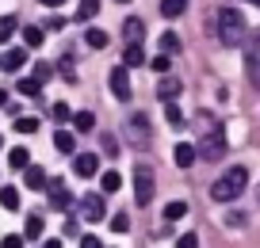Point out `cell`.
Here are the masks:
<instances>
[{
    "instance_id": "obj_1",
    "label": "cell",
    "mask_w": 260,
    "mask_h": 248,
    "mask_svg": "<svg viewBox=\"0 0 260 248\" xmlns=\"http://www.w3.org/2000/svg\"><path fill=\"white\" fill-rule=\"evenodd\" d=\"M214 34H218L222 46H241L245 34H249V23H245V16L237 8H218V16H214Z\"/></svg>"
},
{
    "instance_id": "obj_2",
    "label": "cell",
    "mask_w": 260,
    "mask_h": 248,
    "mask_svg": "<svg viewBox=\"0 0 260 248\" xmlns=\"http://www.w3.org/2000/svg\"><path fill=\"white\" fill-rule=\"evenodd\" d=\"M245 187H249V172H245V164H234L226 176H218L211 184V199L214 202H234V199H241Z\"/></svg>"
},
{
    "instance_id": "obj_3",
    "label": "cell",
    "mask_w": 260,
    "mask_h": 248,
    "mask_svg": "<svg viewBox=\"0 0 260 248\" xmlns=\"http://www.w3.org/2000/svg\"><path fill=\"white\" fill-rule=\"evenodd\" d=\"M203 160H222L226 157V126L222 122H207L203 126V141L195 145Z\"/></svg>"
},
{
    "instance_id": "obj_4",
    "label": "cell",
    "mask_w": 260,
    "mask_h": 248,
    "mask_svg": "<svg viewBox=\"0 0 260 248\" xmlns=\"http://www.w3.org/2000/svg\"><path fill=\"white\" fill-rule=\"evenodd\" d=\"M149 199H153V172H149V164H138L134 168V202L149 206Z\"/></svg>"
},
{
    "instance_id": "obj_5",
    "label": "cell",
    "mask_w": 260,
    "mask_h": 248,
    "mask_svg": "<svg viewBox=\"0 0 260 248\" xmlns=\"http://www.w3.org/2000/svg\"><path fill=\"white\" fill-rule=\"evenodd\" d=\"M122 134H126L130 145H149V134H153V130H149V119H146V115H130Z\"/></svg>"
},
{
    "instance_id": "obj_6",
    "label": "cell",
    "mask_w": 260,
    "mask_h": 248,
    "mask_svg": "<svg viewBox=\"0 0 260 248\" xmlns=\"http://www.w3.org/2000/svg\"><path fill=\"white\" fill-rule=\"evenodd\" d=\"M107 84H111V96L119 99V103H130V96H134V88H130V77H126V69H111V77H107Z\"/></svg>"
},
{
    "instance_id": "obj_7",
    "label": "cell",
    "mask_w": 260,
    "mask_h": 248,
    "mask_svg": "<svg viewBox=\"0 0 260 248\" xmlns=\"http://www.w3.org/2000/svg\"><path fill=\"white\" fill-rule=\"evenodd\" d=\"M81 214L88 218V222H104V218H107L104 195H84V199H81Z\"/></svg>"
},
{
    "instance_id": "obj_8",
    "label": "cell",
    "mask_w": 260,
    "mask_h": 248,
    "mask_svg": "<svg viewBox=\"0 0 260 248\" xmlns=\"http://www.w3.org/2000/svg\"><path fill=\"white\" fill-rule=\"evenodd\" d=\"M245 73H249V80L260 88V34L249 42V54H245Z\"/></svg>"
},
{
    "instance_id": "obj_9",
    "label": "cell",
    "mask_w": 260,
    "mask_h": 248,
    "mask_svg": "<svg viewBox=\"0 0 260 248\" xmlns=\"http://www.w3.org/2000/svg\"><path fill=\"white\" fill-rule=\"evenodd\" d=\"M73 172L84 176V180L96 176V172H100V157H96V153H77V157H73Z\"/></svg>"
},
{
    "instance_id": "obj_10",
    "label": "cell",
    "mask_w": 260,
    "mask_h": 248,
    "mask_svg": "<svg viewBox=\"0 0 260 248\" xmlns=\"http://www.w3.org/2000/svg\"><path fill=\"white\" fill-rule=\"evenodd\" d=\"M195 157H199V149H195V145H187V141H176V145H172V160H176V168H191Z\"/></svg>"
},
{
    "instance_id": "obj_11",
    "label": "cell",
    "mask_w": 260,
    "mask_h": 248,
    "mask_svg": "<svg viewBox=\"0 0 260 248\" xmlns=\"http://www.w3.org/2000/svg\"><path fill=\"white\" fill-rule=\"evenodd\" d=\"M23 65H27V50H4V54H0V69L19 73Z\"/></svg>"
},
{
    "instance_id": "obj_12",
    "label": "cell",
    "mask_w": 260,
    "mask_h": 248,
    "mask_svg": "<svg viewBox=\"0 0 260 248\" xmlns=\"http://www.w3.org/2000/svg\"><path fill=\"white\" fill-rule=\"evenodd\" d=\"M122 65H126V69H134V65H146V54H142V42H130V46L122 50Z\"/></svg>"
},
{
    "instance_id": "obj_13",
    "label": "cell",
    "mask_w": 260,
    "mask_h": 248,
    "mask_svg": "<svg viewBox=\"0 0 260 248\" xmlns=\"http://www.w3.org/2000/svg\"><path fill=\"white\" fill-rule=\"evenodd\" d=\"M69 202H73L69 187H61V184H54V187H50V206H54V210H65Z\"/></svg>"
},
{
    "instance_id": "obj_14",
    "label": "cell",
    "mask_w": 260,
    "mask_h": 248,
    "mask_svg": "<svg viewBox=\"0 0 260 248\" xmlns=\"http://www.w3.org/2000/svg\"><path fill=\"white\" fill-rule=\"evenodd\" d=\"M142 34H146L142 19H126V23H122V39H126V46H130V42H142Z\"/></svg>"
},
{
    "instance_id": "obj_15",
    "label": "cell",
    "mask_w": 260,
    "mask_h": 248,
    "mask_svg": "<svg viewBox=\"0 0 260 248\" xmlns=\"http://www.w3.org/2000/svg\"><path fill=\"white\" fill-rule=\"evenodd\" d=\"M54 149H57V153H73V149H77L73 130H57V134H54Z\"/></svg>"
},
{
    "instance_id": "obj_16",
    "label": "cell",
    "mask_w": 260,
    "mask_h": 248,
    "mask_svg": "<svg viewBox=\"0 0 260 248\" xmlns=\"http://www.w3.org/2000/svg\"><path fill=\"white\" fill-rule=\"evenodd\" d=\"M42 39H46V31H42V27H23V46H27V50H39Z\"/></svg>"
},
{
    "instance_id": "obj_17",
    "label": "cell",
    "mask_w": 260,
    "mask_h": 248,
    "mask_svg": "<svg viewBox=\"0 0 260 248\" xmlns=\"http://www.w3.org/2000/svg\"><path fill=\"white\" fill-rule=\"evenodd\" d=\"M184 8H187V0H161V16H165V19L184 16Z\"/></svg>"
},
{
    "instance_id": "obj_18",
    "label": "cell",
    "mask_w": 260,
    "mask_h": 248,
    "mask_svg": "<svg viewBox=\"0 0 260 248\" xmlns=\"http://www.w3.org/2000/svg\"><path fill=\"white\" fill-rule=\"evenodd\" d=\"M27 187H31V191H42V187H46V172L27 164Z\"/></svg>"
},
{
    "instance_id": "obj_19",
    "label": "cell",
    "mask_w": 260,
    "mask_h": 248,
    "mask_svg": "<svg viewBox=\"0 0 260 248\" xmlns=\"http://www.w3.org/2000/svg\"><path fill=\"white\" fill-rule=\"evenodd\" d=\"M184 214H187V202L184 199H172L169 206H165V222H180Z\"/></svg>"
},
{
    "instance_id": "obj_20",
    "label": "cell",
    "mask_w": 260,
    "mask_h": 248,
    "mask_svg": "<svg viewBox=\"0 0 260 248\" xmlns=\"http://www.w3.org/2000/svg\"><path fill=\"white\" fill-rule=\"evenodd\" d=\"M157 46H161V54H176V50H180V34L176 31H165L161 39H157Z\"/></svg>"
},
{
    "instance_id": "obj_21",
    "label": "cell",
    "mask_w": 260,
    "mask_h": 248,
    "mask_svg": "<svg viewBox=\"0 0 260 248\" xmlns=\"http://www.w3.org/2000/svg\"><path fill=\"white\" fill-rule=\"evenodd\" d=\"M92 126H96V115H92V111H77V115H73V130H81V134H88Z\"/></svg>"
},
{
    "instance_id": "obj_22",
    "label": "cell",
    "mask_w": 260,
    "mask_h": 248,
    "mask_svg": "<svg viewBox=\"0 0 260 248\" xmlns=\"http://www.w3.org/2000/svg\"><path fill=\"white\" fill-rule=\"evenodd\" d=\"M84 42H88L92 50H104V46H107V31H100V27H88V31H84Z\"/></svg>"
},
{
    "instance_id": "obj_23",
    "label": "cell",
    "mask_w": 260,
    "mask_h": 248,
    "mask_svg": "<svg viewBox=\"0 0 260 248\" xmlns=\"http://www.w3.org/2000/svg\"><path fill=\"white\" fill-rule=\"evenodd\" d=\"M16 88H19V96H31V99H39V92H42V80H39V77H31V80H19Z\"/></svg>"
},
{
    "instance_id": "obj_24",
    "label": "cell",
    "mask_w": 260,
    "mask_h": 248,
    "mask_svg": "<svg viewBox=\"0 0 260 248\" xmlns=\"http://www.w3.org/2000/svg\"><path fill=\"white\" fill-rule=\"evenodd\" d=\"M0 206L4 210H19V191L16 187H0Z\"/></svg>"
},
{
    "instance_id": "obj_25",
    "label": "cell",
    "mask_w": 260,
    "mask_h": 248,
    "mask_svg": "<svg viewBox=\"0 0 260 248\" xmlns=\"http://www.w3.org/2000/svg\"><path fill=\"white\" fill-rule=\"evenodd\" d=\"M23 237H27V240H39V237H42V218H39V214H31V218H27Z\"/></svg>"
},
{
    "instance_id": "obj_26",
    "label": "cell",
    "mask_w": 260,
    "mask_h": 248,
    "mask_svg": "<svg viewBox=\"0 0 260 248\" xmlns=\"http://www.w3.org/2000/svg\"><path fill=\"white\" fill-rule=\"evenodd\" d=\"M100 180H104V184H100V187H104V195H111V191H119V187H122V176H119V172H104Z\"/></svg>"
},
{
    "instance_id": "obj_27",
    "label": "cell",
    "mask_w": 260,
    "mask_h": 248,
    "mask_svg": "<svg viewBox=\"0 0 260 248\" xmlns=\"http://www.w3.org/2000/svg\"><path fill=\"white\" fill-rule=\"evenodd\" d=\"M176 92H180L176 80H161V84H157V96H161L165 103H169V99H176Z\"/></svg>"
},
{
    "instance_id": "obj_28",
    "label": "cell",
    "mask_w": 260,
    "mask_h": 248,
    "mask_svg": "<svg viewBox=\"0 0 260 248\" xmlns=\"http://www.w3.org/2000/svg\"><path fill=\"white\" fill-rule=\"evenodd\" d=\"M16 16H0V42H8L12 39V34H16Z\"/></svg>"
},
{
    "instance_id": "obj_29",
    "label": "cell",
    "mask_w": 260,
    "mask_h": 248,
    "mask_svg": "<svg viewBox=\"0 0 260 248\" xmlns=\"http://www.w3.org/2000/svg\"><path fill=\"white\" fill-rule=\"evenodd\" d=\"M8 164H12V168H27V164H31V153H27V149H12Z\"/></svg>"
},
{
    "instance_id": "obj_30",
    "label": "cell",
    "mask_w": 260,
    "mask_h": 248,
    "mask_svg": "<svg viewBox=\"0 0 260 248\" xmlns=\"http://www.w3.org/2000/svg\"><path fill=\"white\" fill-rule=\"evenodd\" d=\"M165 119H169V126H184V115H180V107L176 103H172V99H169V103H165Z\"/></svg>"
},
{
    "instance_id": "obj_31",
    "label": "cell",
    "mask_w": 260,
    "mask_h": 248,
    "mask_svg": "<svg viewBox=\"0 0 260 248\" xmlns=\"http://www.w3.org/2000/svg\"><path fill=\"white\" fill-rule=\"evenodd\" d=\"M96 12H100V0H81V8H77V16H81L84 23H88V19L96 16Z\"/></svg>"
},
{
    "instance_id": "obj_32",
    "label": "cell",
    "mask_w": 260,
    "mask_h": 248,
    "mask_svg": "<svg viewBox=\"0 0 260 248\" xmlns=\"http://www.w3.org/2000/svg\"><path fill=\"white\" fill-rule=\"evenodd\" d=\"M54 119H57V122H73V107L57 99V103H54Z\"/></svg>"
},
{
    "instance_id": "obj_33",
    "label": "cell",
    "mask_w": 260,
    "mask_h": 248,
    "mask_svg": "<svg viewBox=\"0 0 260 248\" xmlns=\"http://www.w3.org/2000/svg\"><path fill=\"white\" fill-rule=\"evenodd\" d=\"M149 65H153V73H169L172 69V54H157Z\"/></svg>"
},
{
    "instance_id": "obj_34",
    "label": "cell",
    "mask_w": 260,
    "mask_h": 248,
    "mask_svg": "<svg viewBox=\"0 0 260 248\" xmlns=\"http://www.w3.org/2000/svg\"><path fill=\"white\" fill-rule=\"evenodd\" d=\"M107 225H111L115 233H126V229H130V218H126V214H115V218H107Z\"/></svg>"
},
{
    "instance_id": "obj_35",
    "label": "cell",
    "mask_w": 260,
    "mask_h": 248,
    "mask_svg": "<svg viewBox=\"0 0 260 248\" xmlns=\"http://www.w3.org/2000/svg\"><path fill=\"white\" fill-rule=\"evenodd\" d=\"M23 233H8V237H4V240H0V248H23Z\"/></svg>"
},
{
    "instance_id": "obj_36",
    "label": "cell",
    "mask_w": 260,
    "mask_h": 248,
    "mask_svg": "<svg viewBox=\"0 0 260 248\" xmlns=\"http://www.w3.org/2000/svg\"><path fill=\"white\" fill-rule=\"evenodd\" d=\"M16 130L19 134H35V130H39V119H16Z\"/></svg>"
},
{
    "instance_id": "obj_37",
    "label": "cell",
    "mask_w": 260,
    "mask_h": 248,
    "mask_svg": "<svg viewBox=\"0 0 260 248\" xmlns=\"http://www.w3.org/2000/svg\"><path fill=\"white\" fill-rule=\"evenodd\" d=\"M176 248H199V237H195V233H184V237L176 240Z\"/></svg>"
},
{
    "instance_id": "obj_38",
    "label": "cell",
    "mask_w": 260,
    "mask_h": 248,
    "mask_svg": "<svg viewBox=\"0 0 260 248\" xmlns=\"http://www.w3.org/2000/svg\"><path fill=\"white\" fill-rule=\"evenodd\" d=\"M61 77H65V80H77V73H73V61H69V57H61Z\"/></svg>"
},
{
    "instance_id": "obj_39",
    "label": "cell",
    "mask_w": 260,
    "mask_h": 248,
    "mask_svg": "<svg viewBox=\"0 0 260 248\" xmlns=\"http://www.w3.org/2000/svg\"><path fill=\"white\" fill-rule=\"evenodd\" d=\"M35 77H39V80H50V77H54V69L42 61V65H35Z\"/></svg>"
},
{
    "instance_id": "obj_40",
    "label": "cell",
    "mask_w": 260,
    "mask_h": 248,
    "mask_svg": "<svg viewBox=\"0 0 260 248\" xmlns=\"http://www.w3.org/2000/svg\"><path fill=\"white\" fill-rule=\"evenodd\" d=\"M42 27H46V31H61V27H69V23H65L61 16H54V19H46V23H42Z\"/></svg>"
},
{
    "instance_id": "obj_41",
    "label": "cell",
    "mask_w": 260,
    "mask_h": 248,
    "mask_svg": "<svg viewBox=\"0 0 260 248\" xmlns=\"http://www.w3.org/2000/svg\"><path fill=\"white\" fill-rule=\"evenodd\" d=\"M104 153H107V157H119V149H115V137H111V134H104Z\"/></svg>"
},
{
    "instance_id": "obj_42",
    "label": "cell",
    "mask_w": 260,
    "mask_h": 248,
    "mask_svg": "<svg viewBox=\"0 0 260 248\" xmlns=\"http://www.w3.org/2000/svg\"><path fill=\"white\" fill-rule=\"evenodd\" d=\"M81 248H104V244H100V237H84V240H81Z\"/></svg>"
},
{
    "instance_id": "obj_43",
    "label": "cell",
    "mask_w": 260,
    "mask_h": 248,
    "mask_svg": "<svg viewBox=\"0 0 260 248\" xmlns=\"http://www.w3.org/2000/svg\"><path fill=\"white\" fill-rule=\"evenodd\" d=\"M39 4H46V8H61L65 0H39Z\"/></svg>"
},
{
    "instance_id": "obj_44",
    "label": "cell",
    "mask_w": 260,
    "mask_h": 248,
    "mask_svg": "<svg viewBox=\"0 0 260 248\" xmlns=\"http://www.w3.org/2000/svg\"><path fill=\"white\" fill-rule=\"evenodd\" d=\"M4 103H8V92H4V88H0V107H4Z\"/></svg>"
},
{
    "instance_id": "obj_45",
    "label": "cell",
    "mask_w": 260,
    "mask_h": 248,
    "mask_svg": "<svg viewBox=\"0 0 260 248\" xmlns=\"http://www.w3.org/2000/svg\"><path fill=\"white\" fill-rule=\"evenodd\" d=\"M46 248H61V240H46Z\"/></svg>"
},
{
    "instance_id": "obj_46",
    "label": "cell",
    "mask_w": 260,
    "mask_h": 248,
    "mask_svg": "<svg viewBox=\"0 0 260 248\" xmlns=\"http://www.w3.org/2000/svg\"><path fill=\"white\" fill-rule=\"evenodd\" d=\"M115 4H130V0H115Z\"/></svg>"
},
{
    "instance_id": "obj_47",
    "label": "cell",
    "mask_w": 260,
    "mask_h": 248,
    "mask_svg": "<svg viewBox=\"0 0 260 248\" xmlns=\"http://www.w3.org/2000/svg\"><path fill=\"white\" fill-rule=\"evenodd\" d=\"M249 4H256V8H260V0H249Z\"/></svg>"
},
{
    "instance_id": "obj_48",
    "label": "cell",
    "mask_w": 260,
    "mask_h": 248,
    "mask_svg": "<svg viewBox=\"0 0 260 248\" xmlns=\"http://www.w3.org/2000/svg\"><path fill=\"white\" fill-rule=\"evenodd\" d=\"M0 149H4V137H0Z\"/></svg>"
},
{
    "instance_id": "obj_49",
    "label": "cell",
    "mask_w": 260,
    "mask_h": 248,
    "mask_svg": "<svg viewBox=\"0 0 260 248\" xmlns=\"http://www.w3.org/2000/svg\"><path fill=\"white\" fill-rule=\"evenodd\" d=\"M256 199H260V187H256Z\"/></svg>"
}]
</instances>
